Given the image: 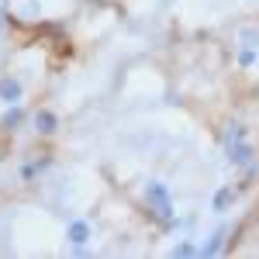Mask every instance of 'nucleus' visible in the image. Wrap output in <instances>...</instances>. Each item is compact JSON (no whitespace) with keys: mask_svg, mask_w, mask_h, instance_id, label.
Listing matches in <instances>:
<instances>
[{"mask_svg":"<svg viewBox=\"0 0 259 259\" xmlns=\"http://www.w3.org/2000/svg\"><path fill=\"white\" fill-rule=\"evenodd\" d=\"M256 62H259V52H256V49H249V45H242V49H239V66H242V69H252Z\"/></svg>","mask_w":259,"mask_h":259,"instance_id":"nucleus-11","label":"nucleus"},{"mask_svg":"<svg viewBox=\"0 0 259 259\" xmlns=\"http://www.w3.org/2000/svg\"><path fill=\"white\" fill-rule=\"evenodd\" d=\"M4 21H7V18H4V7H0V31H4Z\"/></svg>","mask_w":259,"mask_h":259,"instance_id":"nucleus-13","label":"nucleus"},{"mask_svg":"<svg viewBox=\"0 0 259 259\" xmlns=\"http://www.w3.org/2000/svg\"><path fill=\"white\" fill-rule=\"evenodd\" d=\"M232 200H235V187L232 183H221L218 190H214V197H211V211L214 214H225L232 207Z\"/></svg>","mask_w":259,"mask_h":259,"instance_id":"nucleus-8","label":"nucleus"},{"mask_svg":"<svg viewBox=\"0 0 259 259\" xmlns=\"http://www.w3.org/2000/svg\"><path fill=\"white\" fill-rule=\"evenodd\" d=\"M24 97V83L18 76H0V100L4 104H21Z\"/></svg>","mask_w":259,"mask_h":259,"instance_id":"nucleus-6","label":"nucleus"},{"mask_svg":"<svg viewBox=\"0 0 259 259\" xmlns=\"http://www.w3.org/2000/svg\"><path fill=\"white\" fill-rule=\"evenodd\" d=\"M31 124H35V132H38V135L49 139V135H56V132H59V114H56V111H49V107H38V111L31 114Z\"/></svg>","mask_w":259,"mask_h":259,"instance_id":"nucleus-3","label":"nucleus"},{"mask_svg":"<svg viewBox=\"0 0 259 259\" xmlns=\"http://www.w3.org/2000/svg\"><path fill=\"white\" fill-rule=\"evenodd\" d=\"M169 256H173V259L200 256V245H197V242H190V239H183V242H177V245H173V249H169Z\"/></svg>","mask_w":259,"mask_h":259,"instance_id":"nucleus-10","label":"nucleus"},{"mask_svg":"<svg viewBox=\"0 0 259 259\" xmlns=\"http://www.w3.org/2000/svg\"><path fill=\"white\" fill-rule=\"evenodd\" d=\"M239 41H242V45H249V49H256V45H259V28H242Z\"/></svg>","mask_w":259,"mask_h":259,"instance_id":"nucleus-12","label":"nucleus"},{"mask_svg":"<svg viewBox=\"0 0 259 259\" xmlns=\"http://www.w3.org/2000/svg\"><path fill=\"white\" fill-rule=\"evenodd\" d=\"M228 235H232L228 228H214V232H211V239L200 245V256H207V259L221 256V252H225V245H228Z\"/></svg>","mask_w":259,"mask_h":259,"instance_id":"nucleus-7","label":"nucleus"},{"mask_svg":"<svg viewBox=\"0 0 259 259\" xmlns=\"http://www.w3.org/2000/svg\"><path fill=\"white\" fill-rule=\"evenodd\" d=\"M66 239H69V245H87V242L94 239V225L87 218H73L66 225Z\"/></svg>","mask_w":259,"mask_h":259,"instance_id":"nucleus-4","label":"nucleus"},{"mask_svg":"<svg viewBox=\"0 0 259 259\" xmlns=\"http://www.w3.org/2000/svg\"><path fill=\"white\" fill-rule=\"evenodd\" d=\"M24 118H28V114H24V107H21V104H7V111L0 114V132L14 135L21 124H24Z\"/></svg>","mask_w":259,"mask_h":259,"instance_id":"nucleus-5","label":"nucleus"},{"mask_svg":"<svg viewBox=\"0 0 259 259\" xmlns=\"http://www.w3.org/2000/svg\"><path fill=\"white\" fill-rule=\"evenodd\" d=\"M49 166H52V159H28L24 166H21V180H24V183H31V180H38Z\"/></svg>","mask_w":259,"mask_h":259,"instance_id":"nucleus-9","label":"nucleus"},{"mask_svg":"<svg viewBox=\"0 0 259 259\" xmlns=\"http://www.w3.org/2000/svg\"><path fill=\"white\" fill-rule=\"evenodd\" d=\"M221 145H225V159L232 162V166H249V162L256 159V145L249 142V132H245L242 121H232V124L225 128Z\"/></svg>","mask_w":259,"mask_h":259,"instance_id":"nucleus-2","label":"nucleus"},{"mask_svg":"<svg viewBox=\"0 0 259 259\" xmlns=\"http://www.w3.org/2000/svg\"><path fill=\"white\" fill-rule=\"evenodd\" d=\"M145 207L166 232H177V204H173V194H169V187L162 180H149L145 183Z\"/></svg>","mask_w":259,"mask_h":259,"instance_id":"nucleus-1","label":"nucleus"}]
</instances>
